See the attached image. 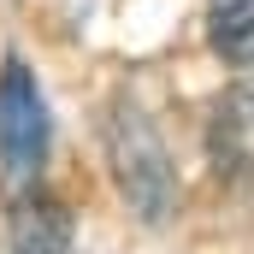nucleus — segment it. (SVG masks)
I'll return each mask as SVG.
<instances>
[{
    "label": "nucleus",
    "instance_id": "nucleus-2",
    "mask_svg": "<svg viewBox=\"0 0 254 254\" xmlns=\"http://www.w3.org/2000/svg\"><path fill=\"white\" fill-rule=\"evenodd\" d=\"M48 142H54V119H48V95L36 83V71L6 54L0 60V166L12 184H36L48 166Z\"/></svg>",
    "mask_w": 254,
    "mask_h": 254
},
{
    "label": "nucleus",
    "instance_id": "nucleus-5",
    "mask_svg": "<svg viewBox=\"0 0 254 254\" xmlns=\"http://www.w3.org/2000/svg\"><path fill=\"white\" fill-rule=\"evenodd\" d=\"M207 42L225 65H254V0H207Z\"/></svg>",
    "mask_w": 254,
    "mask_h": 254
},
{
    "label": "nucleus",
    "instance_id": "nucleus-1",
    "mask_svg": "<svg viewBox=\"0 0 254 254\" xmlns=\"http://www.w3.org/2000/svg\"><path fill=\"white\" fill-rule=\"evenodd\" d=\"M107 166H113V184L136 207L142 225H160L172 207H178V178H172V154L166 142L154 136L148 113L119 101L113 119H107Z\"/></svg>",
    "mask_w": 254,
    "mask_h": 254
},
{
    "label": "nucleus",
    "instance_id": "nucleus-3",
    "mask_svg": "<svg viewBox=\"0 0 254 254\" xmlns=\"http://www.w3.org/2000/svg\"><path fill=\"white\" fill-rule=\"evenodd\" d=\"M207 160H213V172L225 184H249L254 178V77H243L237 89H225V101L213 107Z\"/></svg>",
    "mask_w": 254,
    "mask_h": 254
},
{
    "label": "nucleus",
    "instance_id": "nucleus-4",
    "mask_svg": "<svg viewBox=\"0 0 254 254\" xmlns=\"http://www.w3.org/2000/svg\"><path fill=\"white\" fill-rule=\"evenodd\" d=\"M6 243H12V254H65L71 249V213H65V201L54 190H42V178L18 184Z\"/></svg>",
    "mask_w": 254,
    "mask_h": 254
}]
</instances>
